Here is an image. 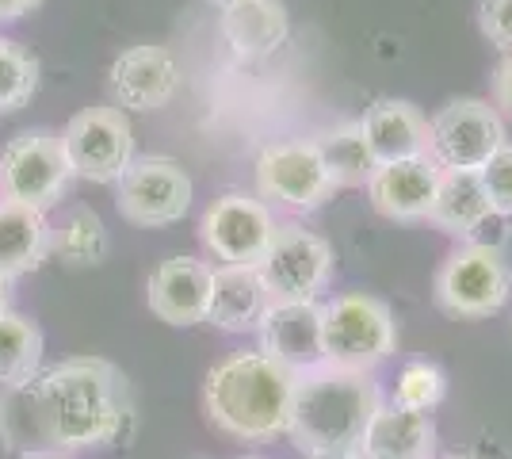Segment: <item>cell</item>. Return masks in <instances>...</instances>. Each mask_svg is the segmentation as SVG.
Wrapping results in <instances>:
<instances>
[{
    "instance_id": "28",
    "label": "cell",
    "mask_w": 512,
    "mask_h": 459,
    "mask_svg": "<svg viewBox=\"0 0 512 459\" xmlns=\"http://www.w3.org/2000/svg\"><path fill=\"white\" fill-rule=\"evenodd\" d=\"M478 173H482V184H486V192H490L493 211H497V215H512V146L509 142L493 153Z\"/></svg>"
},
{
    "instance_id": "24",
    "label": "cell",
    "mask_w": 512,
    "mask_h": 459,
    "mask_svg": "<svg viewBox=\"0 0 512 459\" xmlns=\"http://www.w3.org/2000/svg\"><path fill=\"white\" fill-rule=\"evenodd\" d=\"M314 146H318L321 161H325V169H329L337 188H360L379 169V161H375V153L367 146L360 123H341L333 131L318 134Z\"/></svg>"
},
{
    "instance_id": "11",
    "label": "cell",
    "mask_w": 512,
    "mask_h": 459,
    "mask_svg": "<svg viewBox=\"0 0 512 459\" xmlns=\"http://www.w3.org/2000/svg\"><path fill=\"white\" fill-rule=\"evenodd\" d=\"M256 192L287 211H318L337 184L314 142H276L256 157Z\"/></svg>"
},
{
    "instance_id": "25",
    "label": "cell",
    "mask_w": 512,
    "mask_h": 459,
    "mask_svg": "<svg viewBox=\"0 0 512 459\" xmlns=\"http://www.w3.org/2000/svg\"><path fill=\"white\" fill-rule=\"evenodd\" d=\"M50 253H58L65 264H100L111 253L104 219L88 207L69 211L62 226L50 234Z\"/></svg>"
},
{
    "instance_id": "20",
    "label": "cell",
    "mask_w": 512,
    "mask_h": 459,
    "mask_svg": "<svg viewBox=\"0 0 512 459\" xmlns=\"http://www.w3.org/2000/svg\"><path fill=\"white\" fill-rule=\"evenodd\" d=\"M440 230H448L455 238H470L478 234L490 219H497L490 203V192L482 184V173L474 169H440V184H436V199H432V215Z\"/></svg>"
},
{
    "instance_id": "4",
    "label": "cell",
    "mask_w": 512,
    "mask_h": 459,
    "mask_svg": "<svg viewBox=\"0 0 512 459\" xmlns=\"http://www.w3.org/2000/svg\"><path fill=\"white\" fill-rule=\"evenodd\" d=\"M398 349V326L383 299L344 291L325 303V364L344 372H371Z\"/></svg>"
},
{
    "instance_id": "21",
    "label": "cell",
    "mask_w": 512,
    "mask_h": 459,
    "mask_svg": "<svg viewBox=\"0 0 512 459\" xmlns=\"http://www.w3.org/2000/svg\"><path fill=\"white\" fill-rule=\"evenodd\" d=\"M50 222L46 211L0 199V276L16 280L23 272L39 268L50 253Z\"/></svg>"
},
{
    "instance_id": "1",
    "label": "cell",
    "mask_w": 512,
    "mask_h": 459,
    "mask_svg": "<svg viewBox=\"0 0 512 459\" xmlns=\"http://www.w3.org/2000/svg\"><path fill=\"white\" fill-rule=\"evenodd\" d=\"M130 417L127 379L96 356L62 360L0 398V437L23 456L92 452L123 437Z\"/></svg>"
},
{
    "instance_id": "16",
    "label": "cell",
    "mask_w": 512,
    "mask_h": 459,
    "mask_svg": "<svg viewBox=\"0 0 512 459\" xmlns=\"http://www.w3.org/2000/svg\"><path fill=\"white\" fill-rule=\"evenodd\" d=\"M211 264L195 257H169L150 276V310L169 326H195L207 322L211 303Z\"/></svg>"
},
{
    "instance_id": "19",
    "label": "cell",
    "mask_w": 512,
    "mask_h": 459,
    "mask_svg": "<svg viewBox=\"0 0 512 459\" xmlns=\"http://www.w3.org/2000/svg\"><path fill=\"white\" fill-rule=\"evenodd\" d=\"M367 459H436V425L428 414L402 410V406H379L367 433L360 440Z\"/></svg>"
},
{
    "instance_id": "30",
    "label": "cell",
    "mask_w": 512,
    "mask_h": 459,
    "mask_svg": "<svg viewBox=\"0 0 512 459\" xmlns=\"http://www.w3.org/2000/svg\"><path fill=\"white\" fill-rule=\"evenodd\" d=\"M493 100L505 115H512V54H505L501 66L493 69Z\"/></svg>"
},
{
    "instance_id": "3",
    "label": "cell",
    "mask_w": 512,
    "mask_h": 459,
    "mask_svg": "<svg viewBox=\"0 0 512 459\" xmlns=\"http://www.w3.org/2000/svg\"><path fill=\"white\" fill-rule=\"evenodd\" d=\"M379 406H383V394L371 372H344L333 364H321L314 372H302L295 383L287 437L299 444L302 456L352 452L360 448Z\"/></svg>"
},
{
    "instance_id": "29",
    "label": "cell",
    "mask_w": 512,
    "mask_h": 459,
    "mask_svg": "<svg viewBox=\"0 0 512 459\" xmlns=\"http://www.w3.org/2000/svg\"><path fill=\"white\" fill-rule=\"evenodd\" d=\"M478 27L501 54H512V0H482L478 4Z\"/></svg>"
},
{
    "instance_id": "26",
    "label": "cell",
    "mask_w": 512,
    "mask_h": 459,
    "mask_svg": "<svg viewBox=\"0 0 512 459\" xmlns=\"http://www.w3.org/2000/svg\"><path fill=\"white\" fill-rule=\"evenodd\" d=\"M448 394V375L440 372L436 364L428 360H413L398 372V383H394V406L402 410H417V414H428L444 402Z\"/></svg>"
},
{
    "instance_id": "36",
    "label": "cell",
    "mask_w": 512,
    "mask_h": 459,
    "mask_svg": "<svg viewBox=\"0 0 512 459\" xmlns=\"http://www.w3.org/2000/svg\"><path fill=\"white\" fill-rule=\"evenodd\" d=\"M241 459H260V456H241Z\"/></svg>"
},
{
    "instance_id": "6",
    "label": "cell",
    "mask_w": 512,
    "mask_h": 459,
    "mask_svg": "<svg viewBox=\"0 0 512 459\" xmlns=\"http://www.w3.org/2000/svg\"><path fill=\"white\" fill-rule=\"evenodd\" d=\"M69 180L73 173H69L58 134L23 131L8 138V146L0 150V199L50 211L62 203Z\"/></svg>"
},
{
    "instance_id": "34",
    "label": "cell",
    "mask_w": 512,
    "mask_h": 459,
    "mask_svg": "<svg viewBox=\"0 0 512 459\" xmlns=\"http://www.w3.org/2000/svg\"><path fill=\"white\" fill-rule=\"evenodd\" d=\"M214 8H234V4H241V0H211Z\"/></svg>"
},
{
    "instance_id": "10",
    "label": "cell",
    "mask_w": 512,
    "mask_h": 459,
    "mask_svg": "<svg viewBox=\"0 0 512 459\" xmlns=\"http://www.w3.org/2000/svg\"><path fill=\"white\" fill-rule=\"evenodd\" d=\"M256 268L268 284L272 303H302V299H318V291L329 284L333 249L314 230L283 222V226H276V238Z\"/></svg>"
},
{
    "instance_id": "33",
    "label": "cell",
    "mask_w": 512,
    "mask_h": 459,
    "mask_svg": "<svg viewBox=\"0 0 512 459\" xmlns=\"http://www.w3.org/2000/svg\"><path fill=\"white\" fill-rule=\"evenodd\" d=\"M12 284H16V280L0 276V314H4V310H12Z\"/></svg>"
},
{
    "instance_id": "18",
    "label": "cell",
    "mask_w": 512,
    "mask_h": 459,
    "mask_svg": "<svg viewBox=\"0 0 512 459\" xmlns=\"http://www.w3.org/2000/svg\"><path fill=\"white\" fill-rule=\"evenodd\" d=\"M360 131L379 165L428 157V119L409 100H375L363 111Z\"/></svg>"
},
{
    "instance_id": "23",
    "label": "cell",
    "mask_w": 512,
    "mask_h": 459,
    "mask_svg": "<svg viewBox=\"0 0 512 459\" xmlns=\"http://www.w3.org/2000/svg\"><path fill=\"white\" fill-rule=\"evenodd\" d=\"M43 364V329L20 310L0 314V391L23 387Z\"/></svg>"
},
{
    "instance_id": "9",
    "label": "cell",
    "mask_w": 512,
    "mask_h": 459,
    "mask_svg": "<svg viewBox=\"0 0 512 459\" xmlns=\"http://www.w3.org/2000/svg\"><path fill=\"white\" fill-rule=\"evenodd\" d=\"M115 207L130 226H172L192 211V176L172 157H142L115 180Z\"/></svg>"
},
{
    "instance_id": "17",
    "label": "cell",
    "mask_w": 512,
    "mask_h": 459,
    "mask_svg": "<svg viewBox=\"0 0 512 459\" xmlns=\"http://www.w3.org/2000/svg\"><path fill=\"white\" fill-rule=\"evenodd\" d=\"M272 306L268 284L253 264H218L211 272V303H207V322L226 333H245L256 329L264 310Z\"/></svg>"
},
{
    "instance_id": "27",
    "label": "cell",
    "mask_w": 512,
    "mask_h": 459,
    "mask_svg": "<svg viewBox=\"0 0 512 459\" xmlns=\"http://www.w3.org/2000/svg\"><path fill=\"white\" fill-rule=\"evenodd\" d=\"M39 85V62L12 39H0V111L23 108Z\"/></svg>"
},
{
    "instance_id": "5",
    "label": "cell",
    "mask_w": 512,
    "mask_h": 459,
    "mask_svg": "<svg viewBox=\"0 0 512 459\" xmlns=\"http://www.w3.org/2000/svg\"><path fill=\"white\" fill-rule=\"evenodd\" d=\"M509 291V261L501 257L497 245H486V241L459 245L448 261L436 268V280H432L436 306L451 318H463V322H478V318L497 314L509 303Z\"/></svg>"
},
{
    "instance_id": "31",
    "label": "cell",
    "mask_w": 512,
    "mask_h": 459,
    "mask_svg": "<svg viewBox=\"0 0 512 459\" xmlns=\"http://www.w3.org/2000/svg\"><path fill=\"white\" fill-rule=\"evenodd\" d=\"M43 0H0V23H12L27 16V12H35Z\"/></svg>"
},
{
    "instance_id": "8",
    "label": "cell",
    "mask_w": 512,
    "mask_h": 459,
    "mask_svg": "<svg viewBox=\"0 0 512 459\" xmlns=\"http://www.w3.org/2000/svg\"><path fill=\"white\" fill-rule=\"evenodd\" d=\"M505 146V123L486 100H448L428 119V157L440 169H482Z\"/></svg>"
},
{
    "instance_id": "12",
    "label": "cell",
    "mask_w": 512,
    "mask_h": 459,
    "mask_svg": "<svg viewBox=\"0 0 512 459\" xmlns=\"http://www.w3.org/2000/svg\"><path fill=\"white\" fill-rule=\"evenodd\" d=\"M199 238L218 264H260L276 238V219L264 199L226 192L203 211Z\"/></svg>"
},
{
    "instance_id": "22",
    "label": "cell",
    "mask_w": 512,
    "mask_h": 459,
    "mask_svg": "<svg viewBox=\"0 0 512 459\" xmlns=\"http://www.w3.org/2000/svg\"><path fill=\"white\" fill-rule=\"evenodd\" d=\"M222 35L241 58H264L287 43L291 20L279 0H241L222 8Z\"/></svg>"
},
{
    "instance_id": "2",
    "label": "cell",
    "mask_w": 512,
    "mask_h": 459,
    "mask_svg": "<svg viewBox=\"0 0 512 459\" xmlns=\"http://www.w3.org/2000/svg\"><path fill=\"white\" fill-rule=\"evenodd\" d=\"M295 383L299 375L276 364L268 352H234L207 372L203 410L226 437L260 444L287 433Z\"/></svg>"
},
{
    "instance_id": "14",
    "label": "cell",
    "mask_w": 512,
    "mask_h": 459,
    "mask_svg": "<svg viewBox=\"0 0 512 459\" xmlns=\"http://www.w3.org/2000/svg\"><path fill=\"white\" fill-rule=\"evenodd\" d=\"M107 85H111V96H115L119 108L157 111L176 96L180 66H176V58L165 46H130L111 62Z\"/></svg>"
},
{
    "instance_id": "15",
    "label": "cell",
    "mask_w": 512,
    "mask_h": 459,
    "mask_svg": "<svg viewBox=\"0 0 512 459\" xmlns=\"http://www.w3.org/2000/svg\"><path fill=\"white\" fill-rule=\"evenodd\" d=\"M440 184V165L432 157H409V161H386L367 180L371 207L394 222H421L432 215V199Z\"/></svg>"
},
{
    "instance_id": "35",
    "label": "cell",
    "mask_w": 512,
    "mask_h": 459,
    "mask_svg": "<svg viewBox=\"0 0 512 459\" xmlns=\"http://www.w3.org/2000/svg\"><path fill=\"white\" fill-rule=\"evenodd\" d=\"M440 459H474V456H440Z\"/></svg>"
},
{
    "instance_id": "32",
    "label": "cell",
    "mask_w": 512,
    "mask_h": 459,
    "mask_svg": "<svg viewBox=\"0 0 512 459\" xmlns=\"http://www.w3.org/2000/svg\"><path fill=\"white\" fill-rule=\"evenodd\" d=\"M306 459H367L360 448H352V452H310Z\"/></svg>"
},
{
    "instance_id": "13",
    "label": "cell",
    "mask_w": 512,
    "mask_h": 459,
    "mask_svg": "<svg viewBox=\"0 0 512 459\" xmlns=\"http://www.w3.org/2000/svg\"><path fill=\"white\" fill-rule=\"evenodd\" d=\"M260 352L295 375L325 364V306L318 299L272 303L260 318Z\"/></svg>"
},
{
    "instance_id": "7",
    "label": "cell",
    "mask_w": 512,
    "mask_h": 459,
    "mask_svg": "<svg viewBox=\"0 0 512 459\" xmlns=\"http://www.w3.org/2000/svg\"><path fill=\"white\" fill-rule=\"evenodd\" d=\"M58 138L69 173L92 184H115L134 161V131L119 108L77 111Z\"/></svg>"
}]
</instances>
